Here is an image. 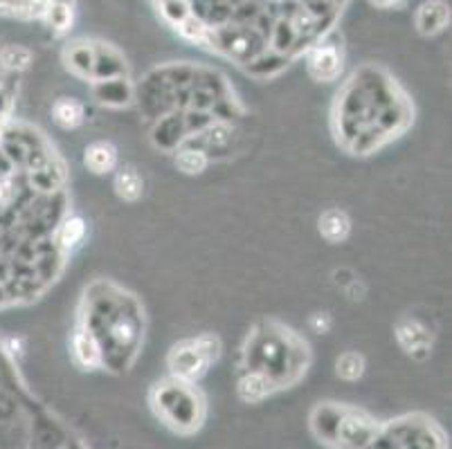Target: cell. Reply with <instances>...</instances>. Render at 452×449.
<instances>
[{
    "instance_id": "1",
    "label": "cell",
    "mask_w": 452,
    "mask_h": 449,
    "mask_svg": "<svg viewBox=\"0 0 452 449\" xmlns=\"http://www.w3.org/2000/svg\"><path fill=\"white\" fill-rule=\"evenodd\" d=\"M212 341V337H201L192 341H183L174 346L169 355V364L174 373H178L181 378H196L201 375L209 362V348L207 344Z\"/></svg>"
},
{
    "instance_id": "2",
    "label": "cell",
    "mask_w": 452,
    "mask_h": 449,
    "mask_svg": "<svg viewBox=\"0 0 452 449\" xmlns=\"http://www.w3.org/2000/svg\"><path fill=\"white\" fill-rule=\"evenodd\" d=\"M83 162L92 171V173H108L115 169L118 164V151L111 142H94L86 149V155H83Z\"/></svg>"
},
{
    "instance_id": "3",
    "label": "cell",
    "mask_w": 452,
    "mask_h": 449,
    "mask_svg": "<svg viewBox=\"0 0 452 449\" xmlns=\"http://www.w3.org/2000/svg\"><path fill=\"white\" fill-rule=\"evenodd\" d=\"M309 68H311V75L318 77L320 81H331L342 68L338 50H335V47L315 50L311 54V59H309Z\"/></svg>"
},
{
    "instance_id": "4",
    "label": "cell",
    "mask_w": 452,
    "mask_h": 449,
    "mask_svg": "<svg viewBox=\"0 0 452 449\" xmlns=\"http://www.w3.org/2000/svg\"><path fill=\"white\" fill-rule=\"evenodd\" d=\"M351 232V221L349 216L340 209H329L320 218V234L322 238H327L329 243H342Z\"/></svg>"
},
{
    "instance_id": "5",
    "label": "cell",
    "mask_w": 452,
    "mask_h": 449,
    "mask_svg": "<svg viewBox=\"0 0 452 449\" xmlns=\"http://www.w3.org/2000/svg\"><path fill=\"white\" fill-rule=\"evenodd\" d=\"M396 337L401 341V346L407 353H416V351H428L430 346V337L423 326H418L416 321H401L396 328Z\"/></svg>"
},
{
    "instance_id": "6",
    "label": "cell",
    "mask_w": 452,
    "mask_h": 449,
    "mask_svg": "<svg viewBox=\"0 0 452 449\" xmlns=\"http://www.w3.org/2000/svg\"><path fill=\"white\" fill-rule=\"evenodd\" d=\"M448 23V7L444 3H425L416 18V25L423 34H437Z\"/></svg>"
},
{
    "instance_id": "7",
    "label": "cell",
    "mask_w": 452,
    "mask_h": 449,
    "mask_svg": "<svg viewBox=\"0 0 452 449\" xmlns=\"http://www.w3.org/2000/svg\"><path fill=\"white\" fill-rule=\"evenodd\" d=\"M72 348H75V358L81 367H97L99 362V346L94 337L90 335V330L79 328L72 339Z\"/></svg>"
},
{
    "instance_id": "8",
    "label": "cell",
    "mask_w": 452,
    "mask_h": 449,
    "mask_svg": "<svg viewBox=\"0 0 452 449\" xmlns=\"http://www.w3.org/2000/svg\"><path fill=\"white\" fill-rule=\"evenodd\" d=\"M142 177L135 169H122L115 175V193H118L122 200L126 203H135L142 196Z\"/></svg>"
},
{
    "instance_id": "9",
    "label": "cell",
    "mask_w": 452,
    "mask_h": 449,
    "mask_svg": "<svg viewBox=\"0 0 452 449\" xmlns=\"http://www.w3.org/2000/svg\"><path fill=\"white\" fill-rule=\"evenodd\" d=\"M52 115L61 128H77L83 122V106L75 99H59L52 108Z\"/></svg>"
},
{
    "instance_id": "10",
    "label": "cell",
    "mask_w": 452,
    "mask_h": 449,
    "mask_svg": "<svg viewBox=\"0 0 452 449\" xmlns=\"http://www.w3.org/2000/svg\"><path fill=\"white\" fill-rule=\"evenodd\" d=\"M83 234H86V225H83L81 218H68V221L59 227V236H57L59 245L66 249L75 247L83 238Z\"/></svg>"
},
{
    "instance_id": "11",
    "label": "cell",
    "mask_w": 452,
    "mask_h": 449,
    "mask_svg": "<svg viewBox=\"0 0 452 449\" xmlns=\"http://www.w3.org/2000/svg\"><path fill=\"white\" fill-rule=\"evenodd\" d=\"M338 367V375L344 380H358L365 371V360L358 353H344L342 358L335 362Z\"/></svg>"
},
{
    "instance_id": "12",
    "label": "cell",
    "mask_w": 452,
    "mask_h": 449,
    "mask_svg": "<svg viewBox=\"0 0 452 449\" xmlns=\"http://www.w3.org/2000/svg\"><path fill=\"white\" fill-rule=\"evenodd\" d=\"M176 164H178V169H181V171L194 175V173H203L205 171L207 158H205V153H201V151H181L176 155Z\"/></svg>"
},
{
    "instance_id": "13",
    "label": "cell",
    "mask_w": 452,
    "mask_h": 449,
    "mask_svg": "<svg viewBox=\"0 0 452 449\" xmlns=\"http://www.w3.org/2000/svg\"><path fill=\"white\" fill-rule=\"evenodd\" d=\"M266 393H268V386L261 375H250V378L241 382V395H243L246 400H259L261 395H266Z\"/></svg>"
},
{
    "instance_id": "14",
    "label": "cell",
    "mask_w": 452,
    "mask_h": 449,
    "mask_svg": "<svg viewBox=\"0 0 452 449\" xmlns=\"http://www.w3.org/2000/svg\"><path fill=\"white\" fill-rule=\"evenodd\" d=\"M29 61V52L20 47H7L3 52V64L7 68H25Z\"/></svg>"
},
{
    "instance_id": "15",
    "label": "cell",
    "mask_w": 452,
    "mask_h": 449,
    "mask_svg": "<svg viewBox=\"0 0 452 449\" xmlns=\"http://www.w3.org/2000/svg\"><path fill=\"white\" fill-rule=\"evenodd\" d=\"M48 9H50V20L57 27H66L70 23V9L66 5H55V7H48Z\"/></svg>"
},
{
    "instance_id": "16",
    "label": "cell",
    "mask_w": 452,
    "mask_h": 449,
    "mask_svg": "<svg viewBox=\"0 0 452 449\" xmlns=\"http://www.w3.org/2000/svg\"><path fill=\"white\" fill-rule=\"evenodd\" d=\"M14 198V184L7 175L0 177V205H7Z\"/></svg>"
},
{
    "instance_id": "17",
    "label": "cell",
    "mask_w": 452,
    "mask_h": 449,
    "mask_svg": "<svg viewBox=\"0 0 452 449\" xmlns=\"http://www.w3.org/2000/svg\"><path fill=\"white\" fill-rule=\"evenodd\" d=\"M181 29H183V34H187L189 38H198V36L203 34V25L198 23V20H194V18L185 20V23H183V27H181Z\"/></svg>"
},
{
    "instance_id": "18",
    "label": "cell",
    "mask_w": 452,
    "mask_h": 449,
    "mask_svg": "<svg viewBox=\"0 0 452 449\" xmlns=\"http://www.w3.org/2000/svg\"><path fill=\"white\" fill-rule=\"evenodd\" d=\"M311 323H313V328H315V330H320V332L329 330V326H331V321H329V317H327V315H324V312H322V319H320V315H315V317L311 319Z\"/></svg>"
},
{
    "instance_id": "19",
    "label": "cell",
    "mask_w": 452,
    "mask_h": 449,
    "mask_svg": "<svg viewBox=\"0 0 452 449\" xmlns=\"http://www.w3.org/2000/svg\"><path fill=\"white\" fill-rule=\"evenodd\" d=\"M372 5H376V7H398V5H403L405 0H369Z\"/></svg>"
}]
</instances>
